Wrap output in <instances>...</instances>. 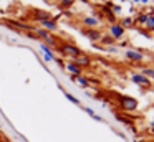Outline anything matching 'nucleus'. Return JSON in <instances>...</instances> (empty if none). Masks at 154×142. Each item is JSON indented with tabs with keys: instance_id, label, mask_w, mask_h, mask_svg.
<instances>
[{
	"instance_id": "22",
	"label": "nucleus",
	"mask_w": 154,
	"mask_h": 142,
	"mask_svg": "<svg viewBox=\"0 0 154 142\" xmlns=\"http://www.w3.org/2000/svg\"><path fill=\"white\" fill-rule=\"evenodd\" d=\"M75 3V0H60V7L61 8H70Z\"/></svg>"
},
{
	"instance_id": "2",
	"label": "nucleus",
	"mask_w": 154,
	"mask_h": 142,
	"mask_svg": "<svg viewBox=\"0 0 154 142\" xmlns=\"http://www.w3.org/2000/svg\"><path fill=\"white\" fill-rule=\"evenodd\" d=\"M118 101H119V106L123 107V111H126V112H131V111H136L137 109V99L136 98H131V96H119Z\"/></svg>"
},
{
	"instance_id": "17",
	"label": "nucleus",
	"mask_w": 154,
	"mask_h": 142,
	"mask_svg": "<svg viewBox=\"0 0 154 142\" xmlns=\"http://www.w3.org/2000/svg\"><path fill=\"white\" fill-rule=\"evenodd\" d=\"M33 32H35V36H38V38H42V40H47L48 36H50V32H47V30H43V28H33Z\"/></svg>"
},
{
	"instance_id": "16",
	"label": "nucleus",
	"mask_w": 154,
	"mask_h": 142,
	"mask_svg": "<svg viewBox=\"0 0 154 142\" xmlns=\"http://www.w3.org/2000/svg\"><path fill=\"white\" fill-rule=\"evenodd\" d=\"M73 79L78 83L80 88H88V86H90V81H88V78H85V76H73Z\"/></svg>"
},
{
	"instance_id": "24",
	"label": "nucleus",
	"mask_w": 154,
	"mask_h": 142,
	"mask_svg": "<svg viewBox=\"0 0 154 142\" xmlns=\"http://www.w3.org/2000/svg\"><path fill=\"white\" fill-rule=\"evenodd\" d=\"M111 12L113 13H121V5H118V3H111Z\"/></svg>"
},
{
	"instance_id": "19",
	"label": "nucleus",
	"mask_w": 154,
	"mask_h": 142,
	"mask_svg": "<svg viewBox=\"0 0 154 142\" xmlns=\"http://www.w3.org/2000/svg\"><path fill=\"white\" fill-rule=\"evenodd\" d=\"M144 26H146L149 32H154V15L147 17V22H146V25H144Z\"/></svg>"
},
{
	"instance_id": "26",
	"label": "nucleus",
	"mask_w": 154,
	"mask_h": 142,
	"mask_svg": "<svg viewBox=\"0 0 154 142\" xmlns=\"http://www.w3.org/2000/svg\"><path fill=\"white\" fill-rule=\"evenodd\" d=\"M151 127L154 129V119H152V121H151Z\"/></svg>"
},
{
	"instance_id": "15",
	"label": "nucleus",
	"mask_w": 154,
	"mask_h": 142,
	"mask_svg": "<svg viewBox=\"0 0 154 142\" xmlns=\"http://www.w3.org/2000/svg\"><path fill=\"white\" fill-rule=\"evenodd\" d=\"M147 17H149V13H137L136 17H134V22L137 23V25H146V22H147Z\"/></svg>"
},
{
	"instance_id": "6",
	"label": "nucleus",
	"mask_w": 154,
	"mask_h": 142,
	"mask_svg": "<svg viewBox=\"0 0 154 142\" xmlns=\"http://www.w3.org/2000/svg\"><path fill=\"white\" fill-rule=\"evenodd\" d=\"M70 61H71V63H75L76 66H80L81 69H83V68H88V66L91 65V59L88 58L86 55H81V56H78V58H71Z\"/></svg>"
},
{
	"instance_id": "9",
	"label": "nucleus",
	"mask_w": 154,
	"mask_h": 142,
	"mask_svg": "<svg viewBox=\"0 0 154 142\" xmlns=\"http://www.w3.org/2000/svg\"><path fill=\"white\" fill-rule=\"evenodd\" d=\"M40 51L43 53V59H45L47 63H50V61H53V59H55L53 50H51V48H48V46H47V45H43V43L40 45Z\"/></svg>"
},
{
	"instance_id": "18",
	"label": "nucleus",
	"mask_w": 154,
	"mask_h": 142,
	"mask_svg": "<svg viewBox=\"0 0 154 142\" xmlns=\"http://www.w3.org/2000/svg\"><path fill=\"white\" fill-rule=\"evenodd\" d=\"M141 74L146 76L147 79H154V68H143Z\"/></svg>"
},
{
	"instance_id": "25",
	"label": "nucleus",
	"mask_w": 154,
	"mask_h": 142,
	"mask_svg": "<svg viewBox=\"0 0 154 142\" xmlns=\"http://www.w3.org/2000/svg\"><path fill=\"white\" fill-rule=\"evenodd\" d=\"M139 2H141V3H147L149 0H139Z\"/></svg>"
},
{
	"instance_id": "7",
	"label": "nucleus",
	"mask_w": 154,
	"mask_h": 142,
	"mask_svg": "<svg viewBox=\"0 0 154 142\" xmlns=\"http://www.w3.org/2000/svg\"><path fill=\"white\" fill-rule=\"evenodd\" d=\"M83 33H85L86 38L91 40V41H100V40H101V32H100V30H96V28H85Z\"/></svg>"
},
{
	"instance_id": "28",
	"label": "nucleus",
	"mask_w": 154,
	"mask_h": 142,
	"mask_svg": "<svg viewBox=\"0 0 154 142\" xmlns=\"http://www.w3.org/2000/svg\"><path fill=\"white\" fill-rule=\"evenodd\" d=\"M0 129H2V124H0Z\"/></svg>"
},
{
	"instance_id": "11",
	"label": "nucleus",
	"mask_w": 154,
	"mask_h": 142,
	"mask_svg": "<svg viewBox=\"0 0 154 142\" xmlns=\"http://www.w3.org/2000/svg\"><path fill=\"white\" fill-rule=\"evenodd\" d=\"M40 28L47 30V32H58V25L53 20H43V22H40Z\"/></svg>"
},
{
	"instance_id": "14",
	"label": "nucleus",
	"mask_w": 154,
	"mask_h": 142,
	"mask_svg": "<svg viewBox=\"0 0 154 142\" xmlns=\"http://www.w3.org/2000/svg\"><path fill=\"white\" fill-rule=\"evenodd\" d=\"M8 23L14 25V26H18V28H22V30H30V32H33V26H32V25L22 23V22H18V20H8Z\"/></svg>"
},
{
	"instance_id": "8",
	"label": "nucleus",
	"mask_w": 154,
	"mask_h": 142,
	"mask_svg": "<svg viewBox=\"0 0 154 142\" xmlns=\"http://www.w3.org/2000/svg\"><path fill=\"white\" fill-rule=\"evenodd\" d=\"M65 69L73 76H83V69H81L80 66H76L75 63H71V61H68L66 65H65Z\"/></svg>"
},
{
	"instance_id": "30",
	"label": "nucleus",
	"mask_w": 154,
	"mask_h": 142,
	"mask_svg": "<svg viewBox=\"0 0 154 142\" xmlns=\"http://www.w3.org/2000/svg\"><path fill=\"white\" fill-rule=\"evenodd\" d=\"M0 38H2V36H0Z\"/></svg>"
},
{
	"instance_id": "23",
	"label": "nucleus",
	"mask_w": 154,
	"mask_h": 142,
	"mask_svg": "<svg viewBox=\"0 0 154 142\" xmlns=\"http://www.w3.org/2000/svg\"><path fill=\"white\" fill-rule=\"evenodd\" d=\"M81 107H83V111L86 112L88 116H91V117H94V116H96V112H94L91 107H86V106H81Z\"/></svg>"
},
{
	"instance_id": "5",
	"label": "nucleus",
	"mask_w": 154,
	"mask_h": 142,
	"mask_svg": "<svg viewBox=\"0 0 154 142\" xmlns=\"http://www.w3.org/2000/svg\"><path fill=\"white\" fill-rule=\"evenodd\" d=\"M124 56L133 63H143L144 61V55L141 51H136V50H128V51L124 53Z\"/></svg>"
},
{
	"instance_id": "1",
	"label": "nucleus",
	"mask_w": 154,
	"mask_h": 142,
	"mask_svg": "<svg viewBox=\"0 0 154 142\" xmlns=\"http://www.w3.org/2000/svg\"><path fill=\"white\" fill-rule=\"evenodd\" d=\"M58 50H60L63 55H66L68 58H78V56L83 55V51H81L76 45H73V43H61V45L58 46Z\"/></svg>"
},
{
	"instance_id": "3",
	"label": "nucleus",
	"mask_w": 154,
	"mask_h": 142,
	"mask_svg": "<svg viewBox=\"0 0 154 142\" xmlns=\"http://www.w3.org/2000/svg\"><path fill=\"white\" fill-rule=\"evenodd\" d=\"M109 35L113 40H121L124 36V28L119 23H113V25H109Z\"/></svg>"
},
{
	"instance_id": "10",
	"label": "nucleus",
	"mask_w": 154,
	"mask_h": 142,
	"mask_svg": "<svg viewBox=\"0 0 154 142\" xmlns=\"http://www.w3.org/2000/svg\"><path fill=\"white\" fill-rule=\"evenodd\" d=\"M81 23H83V26H88V28H96L100 25V20L96 17H83Z\"/></svg>"
},
{
	"instance_id": "27",
	"label": "nucleus",
	"mask_w": 154,
	"mask_h": 142,
	"mask_svg": "<svg viewBox=\"0 0 154 142\" xmlns=\"http://www.w3.org/2000/svg\"><path fill=\"white\" fill-rule=\"evenodd\" d=\"M131 2H134V3H139V0H131Z\"/></svg>"
},
{
	"instance_id": "20",
	"label": "nucleus",
	"mask_w": 154,
	"mask_h": 142,
	"mask_svg": "<svg viewBox=\"0 0 154 142\" xmlns=\"http://www.w3.org/2000/svg\"><path fill=\"white\" fill-rule=\"evenodd\" d=\"M65 98H66L70 102H73V104H76V106H80V104H81V102H80V99H78V98H75V96L71 94V92H65Z\"/></svg>"
},
{
	"instance_id": "13",
	"label": "nucleus",
	"mask_w": 154,
	"mask_h": 142,
	"mask_svg": "<svg viewBox=\"0 0 154 142\" xmlns=\"http://www.w3.org/2000/svg\"><path fill=\"white\" fill-rule=\"evenodd\" d=\"M114 117H116V121L121 122V124L128 125V127H133V119H131V117H126V116L119 114V112H116V114H114Z\"/></svg>"
},
{
	"instance_id": "12",
	"label": "nucleus",
	"mask_w": 154,
	"mask_h": 142,
	"mask_svg": "<svg viewBox=\"0 0 154 142\" xmlns=\"http://www.w3.org/2000/svg\"><path fill=\"white\" fill-rule=\"evenodd\" d=\"M33 18L37 20V22H43V20H53V17H51L48 12H38V10H35Z\"/></svg>"
},
{
	"instance_id": "29",
	"label": "nucleus",
	"mask_w": 154,
	"mask_h": 142,
	"mask_svg": "<svg viewBox=\"0 0 154 142\" xmlns=\"http://www.w3.org/2000/svg\"><path fill=\"white\" fill-rule=\"evenodd\" d=\"M57 2H60V0H57Z\"/></svg>"
},
{
	"instance_id": "21",
	"label": "nucleus",
	"mask_w": 154,
	"mask_h": 142,
	"mask_svg": "<svg viewBox=\"0 0 154 142\" xmlns=\"http://www.w3.org/2000/svg\"><path fill=\"white\" fill-rule=\"evenodd\" d=\"M134 23V20H133V17H124L123 18V23H119L123 28H126V26H131Z\"/></svg>"
},
{
	"instance_id": "4",
	"label": "nucleus",
	"mask_w": 154,
	"mask_h": 142,
	"mask_svg": "<svg viewBox=\"0 0 154 142\" xmlns=\"http://www.w3.org/2000/svg\"><path fill=\"white\" fill-rule=\"evenodd\" d=\"M131 81L139 84V86H144V88H149L151 86V79H147L146 76H143L141 73H133V74H131Z\"/></svg>"
}]
</instances>
